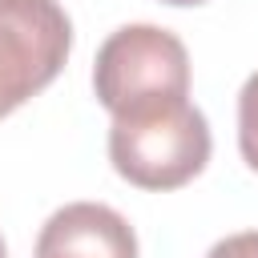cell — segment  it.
Wrapping results in <instances>:
<instances>
[{
  "label": "cell",
  "mask_w": 258,
  "mask_h": 258,
  "mask_svg": "<svg viewBox=\"0 0 258 258\" xmlns=\"http://www.w3.org/2000/svg\"><path fill=\"white\" fill-rule=\"evenodd\" d=\"M0 258H8V250H4V238H0Z\"/></svg>",
  "instance_id": "obj_8"
},
{
  "label": "cell",
  "mask_w": 258,
  "mask_h": 258,
  "mask_svg": "<svg viewBox=\"0 0 258 258\" xmlns=\"http://www.w3.org/2000/svg\"><path fill=\"white\" fill-rule=\"evenodd\" d=\"M93 89L109 113L161 97H189V52L169 28L125 24L97 48Z\"/></svg>",
  "instance_id": "obj_2"
},
{
  "label": "cell",
  "mask_w": 258,
  "mask_h": 258,
  "mask_svg": "<svg viewBox=\"0 0 258 258\" xmlns=\"http://www.w3.org/2000/svg\"><path fill=\"white\" fill-rule=\"evenodd\" d=\"M36 258H137V238L117 210L69 202L40 226Z\"/></svg>",
  "instance_id": "obj_4"
},
{
  "label": "cell",
  "mask_w": 258,
  "mask_h": 258,
  "mask_svg": "<svg viewBox=\"0 0 258 258\" xmlns=\"http://www.w3.org/2000/svg\"><path fill=\"white\" fill-rule=\"evenodd\" d=\"M206 258H258V230H242V234L214 242V250Z\"/></svg>",
  "instance_id": "obj_6"
},
{
  "label": "cell",
  "mask_w": 258,
  "mask_h": 258,
  "mask_svg": "<svg viewBox=\"0 0 258 258\" xmlns=\"http://www.w3.org/2000/svg\"><path fill=\"white\" fill-rule=\"evenodd\" d=\"M69 48L73 20L56 0H0V117L56 81Z\"/></svg>",
  "instance_id": "obj_3"
},
{
  "label": "cell",
  "mask_w": 258,
  "mask_h": 258,
  "mask_svg": "<svg viewBox=\"0 0 258 258\" xmlns=\"http://www.w3.org/2000/svg\"><path fill=\"white\" fill-rule=\"evenodd\" d=\"M210 121L189 97H161L113 113L109 161L137 189H177L210 161Z\"/></svg>",
  "instance_id": "obj_1"
},
{
  "label": "cell",
  "mask_w": 258,
  "mask_h": 258,
  "mask_svg": "<svg viewBox=\"0 0 258 258\" xmlns=\"http://www.w3.org/2000/svg\"><path fill=\"white\" fill-rule=\"evenodd\" d=\"M161 4H173V8H194V4H206V0H161Z\"/></svg>",
  "instance_id": "obj_7"
},
{
  "label": "cell",
  "mask_w": 258,
  "mask_h": 258,
  "mask_svg": "<svg viewBox=\"0 0 258 258\" xmlns=\"http://www.w3.org/2000/svg\"><path fill=\"white\" fill-rule=\"evenodd\" d=\"M238 149L246 165L258 169V73H250L238 93Z\"/></svg>",
  "instance_id": "obj_5"
}]
</instances>
